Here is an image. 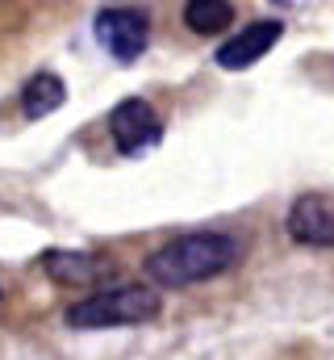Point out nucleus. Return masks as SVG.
Returning <instances> with one entry per match:
<instances>
[{"mask_svg":"<svg viewBox=\"0 0 334 360\" xmlns=\"http://www.w3.org/2000/svg\"><path fill=\"white\" fill-rule=\"evenodd\" d=\"M234 260H239V239H230L222 231H196V235H180V239L163 243L159 252H151L147 276L159 289H184V285L226 272Z\"/></svg>","mask_w":334,"mask_h":360,"instance_id":"f257e3e1","label":"nucleus"},{"mask_svg":"<svg viewBox=\"0 0 334 360\" xmlns=\"http://www.w3.org/2000/svg\"><path fill=\"white\" fill-rule=\"evenodd\" d=\"M159 314V293L142 285H121V289H100L88 293L84 302L67 306V323L80 331H100V327H134L151 323Z\"/></svg>","mask_w":334,"mask_h":360,"instance_id":"f03ea898","label":"nucleus"},{"mask_svg":"<svg viewBox=\"0 0 334 360\" xmlns=\"http://www.w3.org/2000/svg\"><path fill=\"white\" fill-rule=\"evenodd\" d=\"M96 38L117 63H134L147 51V42H151V21H147V13L126 8V4L100 8L96 13Z\"/></svg>","mask_w":334,"mask_h":360,"instance_id":"7ed1b4c3","label":"nucleus"},{"mask_svg":"<svg viewBox=\"0 0 334 360\" xmlns=\"http://www.w3.org/2000/svg\"><path fill=\"white\" fill-rule=\"evenodd\" d=\"M109 134H113V143H117L121 155H138V151H147V147L159 143L163 126H159V113L142 96H126L109 113Z\"/></svg>","mask_w":334,"mask_h":360,"instance_id":"20e7f679","label":"nucleus"},{"mask_svg":"<svg viewBox=\"0 0 334 360\" xmlns=\"http://www.w3.org/2000/svg\"><path fill=\"white\" fill-rule=\"evenodd\" d=\"M288 235L305 248H334V197L305 193L288 210Z\"/></svg>","mask_w":334,"mask_h":360,"instance_id":"39448f33","label":"nucleus"},{"mask_svg":"<svg viewBox=\"0 0 334 360\" xmlns=\"http://www.w3.org/2000/svg\"><path fill=\"white\" fill-rule=\"evenodd\" d=\"M280 34H284V25L280 21H250L243 25V34H234L230 42H222L218 46V68H226V72H243L250 63H259L276 42H280Z\"/></svg>","mask_w":334,"mask_h":360,"instance_id":"423d86ee","label":"nucleus"},{"mask_svg":"<svg viewBox=\"0 0 334 360\" xmlns=\"http://www.w3.org/2000/svg\"><path fill=\"white\" fill-rule=\"evenodd\" d=\"M42 272L55 281V285H72V289H88L96 281H109L113 264L109 260H96V256H84V252H42Z\"/></svg>","mask_w":334,"mask_h":360,"instance_id":"0eeeda50","label":"nucleus"},{"mask_svg":"<svg viewBox=\"0 0 334 360\" xmlns=\"http://www.w3.org/2000/svg\"><path fill=\"white\" fill-rule=\"evenodd\" d=\"M63 101H67L63 80H59L55 72H38V76H29L25 89H21V113H25L29 122H38V117H51Z\"/></svg>","mask_w":334,"mask_h":360,"instance_id":"6e6552de","label":"nucleus"},{"mask_svg":"<svg viewBox=\"0 0 334 360\" xmlns=\"http://www.w3.org/2000/svg\"><path fill=\"white\" fill-rule=\"evenodd\" d=\"M184 25L192 34H222L226 25H234V4L230 0H192L184 8Z\"/></svg>","mask_w":334,"mask_h":360,"instance_id":"1a4fd4ad","label":"nucleus"}]
</instances>
